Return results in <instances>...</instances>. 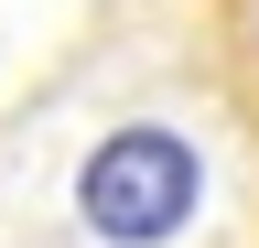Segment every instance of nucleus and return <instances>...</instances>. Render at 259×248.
Masks as SVG:
<instances>
[{
	"instance_id": "nucleus-1",
	"label": "nucleus",
	"mask_w": 259,
	"mask_h": 248,
	"mask_svg": "<svg viewBox=\"0 0 259 248\" xmlns=\"http://www.w3.org/2000/svg\"><path fill=\"white\" fill-rule=\"evenodd\" d=\"M76 205H87L97 237H119V248H162L194 205H205V151H194L173 119H130V130H108V140L87 151Z\"/></svg>"
},
{
	"instance_id": "nucleus-2",
	"label": "nucleus",
	"mask_w": 259,
	"mask_h": 248,
	"mask_svg": "<svg viewBox=\"0 0 259 248\" xmlns=\"http://www.w3.org/2000/svg\"><path fill=\"white\" fill-rule=\"evenodd\" d=\"M205 65H216L227 130L259 151V0H205Z\"/></svg>"
}]
</instances>
